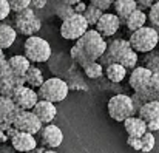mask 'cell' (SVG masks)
<instances>
[{
	"mask_svg": "<svg viewBox=\"0 0 159 153\" xmlns=\"http://www.w3.org/2000/svg\"><path fill=\"white\" fill-rule=\"evenodd\" d=\"M76 45L88 60H99L107 50V40L98 30H88L76 40Z\"/></svg>",
	"mask_w": 159,
	"mask_h": 153,
	"instance_id": "1",
	"label": "cell"
},
{
	"mask_svg": "<svg viewBox=\"0 0 159 153\" xmlns=\"http://www.w3.org/2000/svg\"><path fill=\"white\" fill-rule=\"evenodd\" d=\"M130 45L138 53H148L156 48L159 44V33L155 26H142L131 33L130 36Z\"/></svg>",
	"mask_w": 159,
	"mask_h": 153,
	"instance_id": "2",
	"label": "cell"
},
{
	"mask_svg": "<svg viewBox=\"0 0 159 153\" xmlns=\"http://www.w3.org/2000/svg\"><path fill=\"white\" fill-rule=\"evenodd\" d=\"M14 28L17 34L30 37V36H34L42 28V20L36 16L34 8L28 6L14 14Z\"/></svg>",
	"mask_w": 159,
	"mask_h": 153,
	"instance_id": "3",
	"label": "cell"
},
{
	"mask_svg": "<svg viewBox=\"0 0 159 153\" xmlns=\"http://www.w3.org/2000/svg\"><path fill=\"white\" fill-rule=\"evenodd\" d=\"M68 91H70V87H68L66 81H63L60 77H50L39 87L37 95H39V99L62 102L68 96Z\"/></svg>",
	"mask_w": 159,
	"mask_h": 153,
	"instance_id": "4",
	"label": "cell"
},
{
	"mask_svg": "<svg viewBox=\"0 0 159 153\" xmlns=\"http://www.w3.org/2000/svg\"><path fill=\"white\" fill-rule=\"evenodd\" d=\"M23 50H25V56L31 62H36V63L50 60V57L53 54L51 45L45 39H42V37H39L36 34L26 37L25 45H23Z\"/></svg>",
	"mask_w": 159,
	"mask_h": 153,
	"instance_id": "5",
	"label": "cell"
},
{
	"mask_svg": "<svg viewBox=\"0 0 159 153\" xmlns=\"http://www.w3.org/2000/svg\"><path fill=\"white\" fill-rule=\"evenodd\" d=\"M107 110H108L110 118L117 121V122H124L127 118L136 114L131 96H127V95H122V93L114 95L113 98H110Z\"/></svg>",
	"mask_w": 159,
	"mask_h": 153,
	"instance_id": "6",
	"label": "cell"
},
{
	"mask_svg": "<svg viewBox=\"0 0 159 153\" xmlns=\"http://www.w3.org/2000/svg\"><path fill=\"white\" fill-rule=\"evenodd\" d=\"M88 22L85 20L84 14H73L71 17L62 20L60 25V36L66 40H77L88 31Z\"/></svg>",
	"mask_w": 159,
	"mask_h": 153,
	"instance_id": "7",
	"label": "cell"
},
{
	"mask_svg": "<svg viewBox=\"0 0 159 153\" xmlns=\"http://www.w3.org/2000/svg\"><path fill=\"white\" fill-rule=\"evenodd\" d=\"M131 50V45H130V40H124V39H116V40H111L110 44H107V50L102 54V57L99 59V62L102 65H110V63H114V62H119L124 59V56Z\"/></svg>",
	"mask_w": 159,
	"mask_h": 153,
	"instance_id": "8",
	"label": "cell"
},
{
	"mask_svg": "<svg viewBox=\"0 0 159 153\" xmlns=\"http://www.w3.org/2000/svg\"><path fill=\"white\" fill-rule=\"evenodd\" d=\"M11 98H12L14 104L19 108H22V110H31L36 105V102L39 101L37 91H34L33 87H30V85L26 87V84L16 87L12 95H11Z\"/></svg>",
	"mask_w": 159,
	"mask_h": 153,
	"instance_id": "9",
	"label": "cell"
},
{
	"mask_svg": "<svg viewBox=\"0 0 159 153\" xmlns=\"http://www.w3.org/2000/svg\"><path fill=\"white\" fill-rule=\"evenodd\" d=\"M19 132H26L31 135H36L40 132V128L43 127V124L40 122V119L33 113V110H22L20 114L17 116V119L12 124Z\"/></svg>",
	"mask_w": 159,
	"mask_h": 153,
	"instance_id": "10",
	"label": "cell"
},
{
	"mask_svg": "<svg viewBox=\"0 0 159 153\" xmlns=\"http://www.w3.org/2000/svg\"><path fill=\"white\" fill-rule=\"evenodd\" d=\"M39 133H40V142L47 149H56L63 142V133L54 124H45V127H42Z\"/></svg>",
	"mask_w": 159,
	"mask_h": 153,
	"instance_id": "11",
	"label": "cell"
},
{
	"mask_svg": "<svg viewBox=\"0 0 159 153\" xmlns=\"http://www.w3.org/2000/svg\"><path fill=\"white\" fill-rule=\"evenodd\" d=\"M120 19H119V16L114 12H104L102 16H101V19L98 20V23H96V30L104 36V37H110V36H113V34H116L117 33V30H119V26H120Z\"/></svg>",
	"mask_w": 159,
	"mask_h": 153,
	"instance_id": "12",
	"label": "cell"
},
{
	"mask_svg": "<svg viewBox=\"0 0 159 153\" xmlns=\"http://www.w3.org/2000/svg\"><path fill=\"white\" fill-rule=\"evenodd\" d=\"M152 70H148L147 67L141 65V67H136L131 70L130 73V77H128V84L130 87L134 90V91H139L142 88H145L150 82V77H152Z\"/></svg>",
	"mask_w": 159,
	"mask_h": 153,
	"instance_id": "13",
	"label": "cell"
},
{
	"mask_svg": "<svg viewBox=\"0 0 159 153\" xmlns=\"http://www.w3.org/2000/svg\"><path fill=\"white\" fill-rule=\"evenodd\" d=\"M31 110L40 119L42 124H51L56 118V114H57V108H56L54 102L45 101V99H39Z\"/></svg>",
	"mask_w": 159,
	"mask_h": 153,
	"instance_id": "14",
	"label": "cell"
},
{
	"mask_svg": "<svg viewBox=\"0 0 159 153\" xmlns=\"http://www.w3.org/2000/svg\"><path fill=\"white\" fill-rule=\"evenodd\" d=\"M9 141H11V146L16 149V152L20 153H26L37 147V141L34 135L26 133V132H17Z\"/></svg>",
	"mask_w": 159,
	"mask_h": 153,
	"instance_id": "15",
	"label": "cell"
},
{
	"mask_svg": "<svg viewBox=\"0 0 159 153\" xmlns=\"http://www.w3.org/2000/svg\"><path fill=\"white\" fill-rule=\"evenodd\" d=\"M124 127H125V132L127 135L130 136H142L148 128H147V122L139 118V116H130L124 121Z\"/></svg>",
	"mask_w": 159,
	"mask_h": 153,
	"instance_id": "16",
	"label": "cell"
},
{
	"mask_svg": "<svg viewBox=\"0 0 159 153\" xmlns=\"http://www.w3.org/2000/svg\"><path fill=\"white\" fill-rule=\"evenodd\" d=\"M147 20H148V17H147V14L141 9V8H138V9H134L127 19H125V22H124V25L127 26V30L128 31H136V30H139V28H142L145 23H147Z\"/></svg>",
	"mask_w": 159,
	"mask_h": 153,
	"instance_id": "17",
	"label": "cell"
},
{
	"mask_svg": "<svg viewBox=\"0 0 159 153\" xmlns=\"http://www.w3.org/2000/svg\"><path fill=\"white\" fill-rule=\"evenodd\" d=\"M113 8H114V12L119 16L120 22L124 23L125 19H127L134 9H138V2H136V0H114Z\"/></svg>",
	"mask_w": 159,
	"mask_h": 153,
	"instance_id": "18",
	"label": "cell"
},
{
	"mask_svg": "<svg viewBox=\"0 0 159 153\" xmlns=\"http://www.w3.org/2000/svg\"><path fill=\"white\" fill-rule=\"evenodd\" d=\"M9 65H11V70H12V74L16 76H22L25 77L28 68L31 67V60L26 57V56H12L8 59Z\"/></svg>",
	"mask_w": 159,
	"mask_h": 153,
	"instance_id": "19",
	"label": "cell"
},
{
	"mask_svg": "<svg viewBox=\"0 0 159 153\" xmlns=\"http://www.w3.org/2000/svg\"><path fill=\"white\" fill-rule=\"evenodd\" d=\"M127 71H128V70H127L124 65H120L119 62H114V63L107 65L105 76H107V79H108L110 82H113V84H119V82H122V81L125 79Z\"/></svg>",
	"mask_w": 159,
	"mask_h": 153,
	"instance_id": "20",
	"label": "cell"
},
{
	"mask_svg": "<svg viewBox=\"0 0 159 153\" xmlns=\"http://www.w3.org/2000/svg\"><path fill=\"white\" fill-rule=\"evenodd\" d=\"M17 37V31L9 23H0V48L6 50L9 48Z\"/></svg>",
	"mask_w": 159,
	"mask_h": 153,
	"instance_id": "21",
	"label": "cell"
},
{
	"mask_svg": "<svg viewBox=\"0 0 159 153\" xmlns=\"http://www.w3.org/2000/svg\"><path fill=\"white\" fill-rule=\"evenodd\" d=\"M138 116H139V118H142L145 122H148V121H152V119L158 118L159 116V101L145 102V104L139 108Z\"/></svg>",
	"mask_w": 159,
	"mask_h": 153,
	"instance_id": "22",
	"label": "cell"
},
{
	"mask_svg": "<svg viewBox=\"0 0 159 153\" xmlns=\"http://www.w3.org/2000/svg\"><path fill=\"white\" fill-rule=\"evenodd\" d=\"M25 81H26V84H28L30 87H33V88H39V87L45 82L42 70L37 68V67H34V65H31V67L28 68V71H26V74H25Z\"/></svg>",
	"mask_w": 159,
	"mask_h": 153,
	"instance_id": "23",
	"label": "cell"
},
{
	"mask_svg": "<svg viewBox=\"0 0 159 153\" xmlns=\"http://www.w3.org/2000/svg\"><path fill=\"white\" fill-rule=\"evenodd\" d=\"M82 70H84V73H85V76H87L88 79H99V77H102V74H104V65H102L99 60H91V62H88Z\"/></svg>",
	"mask_w": 159,
	"mask_h": 153,
	"instance_id": "24",
	"label": "cell"
},
{
	"mask_svg": "<svg viewBox=\"0 0 159 153\" xmlns=\"http://www.w3.org/2000/svg\"><path fill=\"white\" fill-rule=\"evenodd\" d=\"M102 14H104V11H102L101 8H98V6H94V5L90 3V5L87 6L85 12H84V17H85V20L88 22L90 26H96V23H98V20L101 19Z\"/></svg>",
	"mask_w": 159,
	"mask_h": 153,
	"instance_id": "25",
	"label": "cell"
},
{
	"mask_svg": "<svg viewBox=\"0 0 159 153\" xmlns=\"http://www.w3.org/2000/svg\"><path fill=\"white\" fill-rule=\"evenodd\" d=\"M144 60H142V65L147 67L148 70L152 71H159V54L158 53H153V51H148V53H144Z\"/></svg>",
	"mask_w": 159,
	"mask_h": 153,
	"instance_id": "26",
	"label": "cell"
},
{
	"mask_svg": "<svg viewBox=\"0 0 159 153\" xmlns=\"http://www.w3.org/2000/svg\"><path fill=\"white\" fill-rule=\"evenodd\" d=\"M141 141H142V147H141V152L142 153H150L155 149V146H156V139L153 136V132H150V130H147L141 136Z\"/></svg>",
	"mask_w": 159,
	"mask_h": 153,
	"instance_id": "27",
	"label": "cell"
},
{
	"mask_svg": "<svg viewBox=\"0 0 159 153\" xmlns=\"http://www.w3.org/2000/svg\"><path fill=\"white\" fill-rule=\"evenodd\" d=\"M73 14H76V11H74V6H71V5H66V3L60 2V3L56 6V16H57L60 20H65V19L71 17Z\"/></svg>",
	"mask_w": 159,
	"mask_h": 153,
	"instance_id": "28",
	"label": "cell"
},
{
	"mask_svg": "<svg viewBox=\"0 0 159 153\" xmlns=\"http://www.w3.org/2000/svg\"><path fill=\"white\" fill-rule=\"evenodd\" d=\"M147 17H148L152 26L159 28V0L155 3V5H152V6L148 8V14H147Z\"/></svg>",
	"mask_w": 159,
	"mask_h": 153,
	"instance_id": "29",
	"label": "cell"
},
{
	"mask_svg": "<svg viewBox=\"0 0 159 153\" xmlns=\"http://www.w3.org/2000/svg\"><path fill=\"white\" fill-rule=\"evenodd\" d=\"M11 76H12V70H11L9 62L5 57H0V82L11 77Z\"/></svg>",
	"mask_w": 159,
	"mask_h": 153,
	"instance_id": "30",
	"label": "cell"
},
{
	"mask_svg": "<svg viewBox=\"0 0 159 153\" xmlns=\"http://www.w3.org/2000/svg\"><path fill=\"white\" fill-rule=\"evenodd\" d=\"M8 2H9L11 11H14V12L22 11V9L31 6V0H8Z\"/></svg>",
	"mask_w": 159,
	"mask_h": 153,
	"instance_id": "31",
	"label": "cell"
},
{
	"mask_svg": "<svg viewBox=\"0 0 159 153\" xmlns=\"http://www.w3.org/2000/svg\"><path fill=\"white\" fill-rule=\"evenodd\" d=\"M127 146L131 147L133 150L136 152H141V147H142V141H141V136H130L127 138Z\"/></svg>",
	"mask_w": 159,
	"mask_h": 153,
	"instance_id": "32",
	"label": "cell"
},
{
	"mask_svg": "<svg viewBox=\"0 0 159 153\" xmlns=\"http://www.w3.org/2000/svg\"><path fill=\"white\" fill-rule=\"evenodd\" d=\"M11 12V6H9V2L8 0H0V22L5 20Z\"/></svg>",
	"mask_w": 159,
	"mask_h": 153,
	"instance_id": "33",
	"label": "cell"
},
{
	"mask_svg": "<svg viewBox=\"0 0 159 153\" xmlns=\"http://www.w3.org/2000/svg\"><path fill=\"white\" fill-rule=\"evenodd\" d=\"M90 3L94 5V6H98V8H101L102 11H108L113 6L114 0H90Z\"/></svg>",
	"mask_w": 159,
	"mask_h": 153,
	"instance_id": "34",
	"label": "cell"
},
{
	"mask_svg": "<svg viewBox=\"0 0 159 153\" xmlns=\"http://www.w3.org/2000/svg\"><path fill=\"white\" fill-rule=\"evenodd\" d=\"M147 128H148L150 132H158L159 130V116L147 122Z\"/></svg>",
	"mask_w": 159,
	"mask_h": 153,
	"instance_id": "35",
	"label": "cell"
},
{
	"mask_svg": "<svg viewBox=\"0 0 159 153\" xmlns=\"http://www.w3.org/2000/svg\"><path fill=\"white\" fill-rule=\"evenodd\" d=\"M48 2L50 0H31V8H34V9H43Z\"/></svg>",
	"mask_w": 159,
	"mask_h": 153,
	"instance_id": "36",
	"label": "cell"
},
{
	"mask_svg": "<svg viewBox=\"0 0 159 153\" xmlns=\"http://www.w3.org/2000/svg\"><path fill=\"white\" fill-rule=\"evenodd\" d=\"M136 2H138V8L145 9V8H150L152 5H155L158 0H136Z\"/></svg>",
	"mask_w": 159,
	"mask_h": 153,
	"instance_id": "37",
	"label": "cell"
},
{
	"mask_svg": "<svg viewBox=\"0 0 159 153\" xmlns=\"http://www.w3.org/2000/svg\"><path fill=\"white\" fill-rule=\"evenodd\" d=\"M87 6H88V5H87V3H84V2L80 0L77 5H74V11H76L77 14H84V12H85V9H87Z\"/></svg>",
	"mask_w": 159,
	"mask_h": 153,
	"instance_id": "38",
	"label": "cell"
},
{
	"mask_svg": "<svg viewBox=\"0 0 159 153\" xmlns=\"http://www.w3.org/2000/svg\"><path fill=\"white\" fill-rule=\"evenodd\" d=\"M14 150H16V149H14L12 146H11V147L6 146V142H5V144H0V153H14Z\"/></svg>",
	"mask_w": 159,
	"mask_h": 153,
	"instance_id": "39",
	"label": "cell"
},
{
	"mask_svg": "<svg viewBox=\"0 0 159 153\" xmlns=\"http://www.w3.org/2000/svg\"><path fill=\"white\" fill-rule=\"evenodd\" d=\"M8 141V135H6V132L5 130H2L0 128V144H5Z\"/></svg>",
	"mask_w": 159,
	"mask_h": 153,
	"instance_id": "40",
	"label": "cell"
},
{
	"mask_svg": "<svg viewBox=\"0 0 159 153\" xmlns=\"http://www.w3.org/2000/svg\"><path fill=\"white\" fill-rule=\"evenodd\" d=\"M43 152H47V147H36V149H33V150H30L26 153H43Z\"/></svg>",
	"mask_w": 159,
	"mask_h": 153,
	"instance_id": "41",
	"label": "cell"
},
{
	"mask_svg": "<svg viewBox=\"0 0 159 153\" xmlns=\"http://www.w3.org/2000/svg\"><path fill=\"white\" fill-rule=\"evenodd\" d=\"M63 3H66V5H71V6H74V5H77L80 0H62Z\"/></svg>",
	"mask_w": 159,
	"mask_h": 153,
	"instance_id": "42",
	"label": "cell"
},
{
	"mask_svg": "<svg viewBox=\"0 0 159 153\" xmlns=\"http://www.w3.org/2000/svg\"><path fill=\"white\" fill-rule=\"evenodd\" d=\"M43 153H57V152H53V150L50 149V150H47V152H43Z\"/></svg>",
	"mask_w": 159,
	"mask_h": 153,
	"instance_id": "43",
	"label": "cell"
},
{
	"mask_svg": "<svg viewBox=\"0 0 159 153\" xmlns=\"http://www.w3.org/2000/svg\"><path fill=\"white\" fill-rule=\"evenodd\" d=\"M0 96H2V91H0Z\"/></svg>",
	"mask_w": 159,
	"mask_h": 153,
	"instance_id": "44",
	"label": "cell"
}]
</instances>
